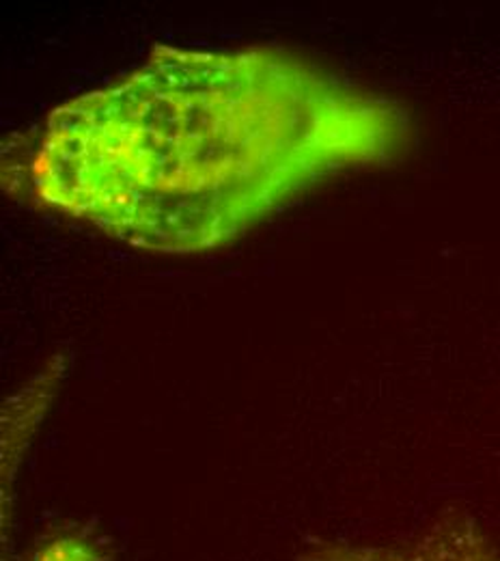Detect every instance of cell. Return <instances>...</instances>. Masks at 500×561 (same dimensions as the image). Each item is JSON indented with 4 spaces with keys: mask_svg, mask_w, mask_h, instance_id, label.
Masks as SVG:
<instances>
[{
    "mask_svg": "<svg viewBox=\"0 0 500 561\" xmlns=\"http://www.w3.org/2000/svg\"><path fill=\"white\" fill-rule=\"evenodd\" d=\"M412 142L399 102L283 48L158 44L139 70L50 113L31 186L132 247L201 253Z\"/></svg>",
    "mask_w": 500,
    "mask_h": 561,
    "instance_id": "1",
    "label": "cell"
},
{
    "mask_svg": "<svg viewBox=\"0 0 500 561\" xmlns=\"http://www.w3.org/2000/svg\"><path fill=\"white\" fill-rule=\"evenodd\" d=\"M300 561H500L484 529L466 514L446 512L402 547L326 545Z\"/></svg>",
    "mask_w": 500,
    "mask_h": 561,
    "instance_id": "2",
    "label": "cell"
},
{
    "mask_svg": "<svg viewBox=\"0 0 500 561\" xmlns=\"http://www.w3.org/2000/svg\"><path fill=\"white\" fill-rule=\"evenodd\" d=\"M31 561H108V558L104 556L102 547L95 545V540L68 531L39 545Z\"/></svg>",
    "mask_w": 500,
    "mask_h": 561,
    "instance_id": "3",
    "label": "cell"
}]
</instances>
